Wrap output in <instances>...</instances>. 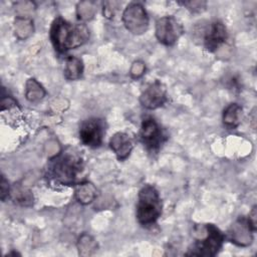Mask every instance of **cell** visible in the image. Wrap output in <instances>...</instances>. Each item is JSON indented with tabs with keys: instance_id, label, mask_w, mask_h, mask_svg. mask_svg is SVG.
Returning <instances> with one entry per match:
<instances>
[{
	"instance_id": "1",
	"label": "cell",
	"mask_w": 257,
	"mask_h": 257,
	"mask_svg": "<svg viewBox=\"0 0 257 257\" xmlns=\"http://www.w3.org/2000/svg\"><path fill=\"white\" fill-rule=\"evenodd\" d=\"M88 36V29L85 25L72 24L61 17L53 21L50 30L51 41L59 52H65L82 45L87 41Z\"/></svg>"
},
{
	"instance_id": "2",
	"label": "cell",
	"mask_w": 257,
	"mask_h": 257,
	"mask_svg": "<svg viewBox=\"0 0 257 257\" xmlns=\"http://www.w3.org/2000/svg\"><path fill=\"white\" fill-rule=\"evenodd\" d=\"M196 243L193 245L187 255L193 256H214L220 250L223 241V233L214 225H198L194 228Z\"/></svg>"
},
{
	"instance_id": "3",
	"label": "cell",
	"mask_w": 257,
	"mask_h": 257,
	"mask_svg": "<svg viewBox=\"0 0 257 257\" xmlns=\"http://www.w3.org/2000/svg\"><path fill=\"white\" fill-rule=\"evenodd\" d=\"M81 171V159L75 154H72V152H65L55 157L49 167L50 177L62 185L73 184Z\"/></svg>"
},
{
	"instance_id": "4",
	"label": "cell",
	"mask_w": 257,
	"mask_h": 257,
	"mask_svg": "<svg viewBox=\"0 0 257 257\" xmlns=\"http://www.w3.org/2000/svg\"><path fill=\"white\" fill-rule=\"evenodd\" d=\"M162 213V204L158 191L151 185L144 186L137 205V219L143 226L153 225Z\"/></svg>"
},
{
	"instance_id": "5",
	"label": "cell",
	"mask_w": 257,
	"mask_h": 257,
	"mask_svg": "<svg viewBox=\"0 0 257 257\" xmlns=\"http://www.w3.org/2000/svg\"><path fill=\"white\" fill-rule=\"evenodd\" d=\"M122 21L127 30L135 34H142L148 29L149 18L144 7L139 3H131L122 14Z\"/></svg>"
},
{
	"instance_id": "6",
	"label": "cell",
	"mask_w": 257,
	"mask_h": 257,
	"mask_svg": "<svg viewBox=\"0 0 257 257\" xmlns=\"http://www.w3.org/2000/svg\"><path fill=\"white\" fill-rule=\"evenodd\" d=\"M182 33V25L172 16H165L157 21L156 36L165 45H173Z\"/></svg>"
},
{
	"instance_id": "7",
	"label": "cell",
	"mask_w": 257,
	"mask_h": 257,
	"mask_svg": "<svg viewBox=\"0 0 257 257\" xmlns=\"http://www.w3.org/2000/svg\"><path fill=\"white\" fill-rule=\"evenodd\" d=\"M103 133V122L98 118H89L81 124L79 137L83 145L95 148L101 144Z\"/></svg>"
},
{
	"instance_id": "8",
	"label": "cell",
	"mask_w": 257,
	"mask_h": 257,
	"mask_svg": "<svg viewBox=\"0 0 257 257\" xmlns=\"http://www.w3.org/2000/svg\"><path fill=\"white\" fill-rule=\"evenodd\" d=\"M167 99V91L164 84L160 81H155L149 85L141 94L140 101L143 106L149 109H155L162 106Z\"/></svg>"
},
{
	"instance_id": "9",
	"label": "cell",
	"mask_w": 257,
	"mask_h": 257,
	"mask_svg": "<svg viewBox=\"0 0 257 257\" xmlns=\"http://www.w3.org/2000/svg\"><path fill=\"white\" fill-rule=\"evenodd\" d=\"M141 139L148 149L155 150L162 143L163 134L159 124L152 117H147L142 122Z\"/></svg>"
},
{
	"instance_id": "10",
	"label": "cell",
	"mask_w": 257,
	"mask_h": 257,
	"mask_svg": "<svg viewBox=\"0 0 257 257\" xmlns=\"http://www.w3.org/2000/svg\"><path fill=\"white\" fill-rule=\"evenodd\" d=\"M227 32L224 24L220 21L212 22L205 31L204 44L209 51H215L218 47L225 42Z\"/></svg>"
},
{
	"instance_id": "11",
	"label": "cell",
	"mask_w": 257,
	"mask_h": 257,
	"mask_svg": "<svg viewBox=\"0 0 257 257\" xmlns=\"http://www.w3.org/2000/svg\"><path fill=\"white\" fill-rule=\"evenodd\" d=\"M253 229L247 219H238L229 230V237L232 242L239 246H248L252 242Z\"/></svg>"
},
{
	"instance_id": "12",
	"label": "cell",
	"mask_w": 257,
	"mask_h": 257,
	"mask_svg": "<svg viewBox=\"0 0 257 257\" xmlns=\"http://www.w3.org/2000/svg\"><path fill=\"white\" fill-rule=\"evenodd\" d=\"M109 145L119 161L125 160L130 156L134 147L130 136L124 133L114 134L110 139Z\"/></svg>"
},
{
	"instance_id": "13",
	"label": "cell",
	"mask_w": 257,
	"mask_h": 257,
	"mask_svg": "<svg viewBox=\"0 0 257 257\" xmlns=\"http://www.w3.org/2000/svg\"><path fill=\"white\" fill-rule=\"evenodd\" d=\"M241 115H242L241 106L238 105L237 103H231L224 110L223 122L229 128L236 127L240 122Z\"/></svg>"
},
{
	"instance_id": "14",
	"label": "cell",
	"mask_w": 257,
	"mask_h": 257,
	"mask_svg": "<svg viewBox=\"0 0 257 257\" xmlns=\"http://www.w3.org/2000/svg\"><path fill=\"white\" fill-rule=\"evenodd\" d=\"M82 69H83V66H82L81 60L77 57L70 56L66 60V64L64 67V75L67 79L74 80L81 76Z\"/></svg>"
},
{
	"instance_id": "15",
	"label": "cell",
	"mask_w": 257,
	"mask_h": 257,
	"mask_svg": "<svg viewBox=\"0 0 257 257\" xmlns=\"http://www.w3.org/2000/svg\"><path fill=\"white\" fill-rule=\"evenodd\" d=\"M95 188L90 183L78 184L75 189V197L77 201L81 204L90 203L95 197Z\"/></svg>"
},
{
	"instance_id": "16",
	"label": "cell",
	"mask_w": 257,
	"mask_h": 257,
	"mask_svg": "<svg viewBox=\"0 0 257 257\" xmlns=\"http://www.w3.org/2000/svg\"><path fill=\"white\" fill-rule=\"evenodd\" d=\"M26 86V97L30 101H37L43 97L45 92L42 86L35 79H29Z\"/></svg>"
},
{
	"instance_id": "17",
	"label": "cell",
	"mask_w": 257,
	"mask_h": 257,
	"mask_svg": "<svg viewBox=\"0 0 257 257\" xmlns=\"http://www.w3.org/2000/svg\"><path fill=\"white\" fill-rule=\"evenodd\" d=\"M78 248H79V253L80 254H82L83 251L86 250L87 255H89V254H91L90 251L95 250L96 244H95L94 240L89 235L83 234L78 240Z\"/></svg>"
},
{
	"instance_id": "18",
	"label": "cell",
	"mask_w": 257,
	"mask_h": 257,
	"mask_svg": "<svg viewBox=\"0 0 257 257\" xmlns=\"http://www.w3.org/2000/svg\"><path fill=\"white\" fill-rule=\"evenodd\" d=\"M144 69H145V67H144V64L142 63V62H136V63H134V66H133V68H132V73H134L135 71H137L133 76L134 77H139V76H141L143 73H144Z\"/></svg>"
},
{
	"instance_id": "19",
	"label": "cell",
	"mask_w": 257,
	"mask_h": 257,
	"mask_svg": "<svg viewBox=\"0 0 257 257\" xmlns=\"http://www.w3.org/2000/svg\"><path fill=\"white\" fill-rule=\"evenodd\" d=\"M256 216H257V214H256V207H253L252 211L249 214V218L247 219V221L250 224V226H251V228L253 229L254 232L256 231Z\"/></svg>"
},
{
	"instance_id": "20",
	"label": "cell",
	"mask_w": 257,
	"mask_h": 257,
	"mask_svg": "<svg viewBox=\"0 0 257 257\" xmlns=\"http://www.w3.org/2000/svg\"><path fill=\"white\" fill-rule=\"evenodd\" d=\"M9 192V187H8V182L5 180L4 176L1 178V199L4 201L5 197L8 196Z\"/></svg>"
},
{
	"instance_id": "21",
	"label": "cell",
	"mask_w": 257,
	"mask_h": 257,
	"mask_svg": "<svg viewBox=\"0 0 257 257\" xmlns=\"http://www.w3.org/2000/svg\"><path fill=\"white\" fill-rule=\"evenodd\" d=\"M184 4L187 5L189 7V9H191L193 11H200L202 9V4L204 5L205 3H203V2H186Z\"/></svg>"
}]
</instances>
